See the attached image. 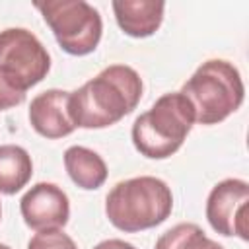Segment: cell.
I'll return each mask as SVG.
<instances>
[{
	"label": "cell",
	"mask_w": 249,
	"mask_h": 249,
	"mask_svg": "<svg viewBox=\"0 0 249 249\" xmlns=\"http://www.w3.org/2000/svg\"><path fill=\"white\" fill-rule=\"evenodd\" d=\"M142 97V78L126 64H111L68 97L74 126L105 128L132 113Z\"/></svg>",
	"instance_id": "obj_1"
},
{
	"label": "cell",
	"mask_w": 249,
	"mask_h": 249,
	"mask_svg": "<svg viewBox=\"0 0 249 249\" xmlns=\"http://www.w3.org/2000/svg\"><path fill=\"white\" fill-rule=\"evenodd\" d=\"M173 208V195L165 181L140 175L119 181L105 198L109 222L126 233L142 231L165 222Z\"/></svg>",
	"instance_id": "obj_2"
},
{
	"label": "cell",
	"mask_w": 249,
	"mask_h": 249,
	"mask_svg": "<svg viewBox=\"0 0 249 249\" xmlns=\"http://www.w3.org/2000/svg\"><path fill=\"white\" fill-rule=\"evenodd\" d=\"M181 93L193 107L195 123L218 124L235 113L245 97L239 70L222 58L202 62L183 84Z\"/></svg>",
	"instance_id": "obj_3"
},
{
	"label": "cell",
	"mask_w": 249,
	"mask_h": 249,
	"mask_svg": "<svg viewBox=\"0 0 249 249\" xmlns=\"http://www.w3.org/2000/svg\"><path fill=\"white\" fill-rule=\"evenodd\" d=\"M195 123L191 103L181 91L163 93L156 103L132 124L134 148L150 160H165L173 156L185 142Z\"/></svg>",
	"instance_id": "obj_4"
},
{
	"label": "cell",
	"mask_w": 249,
	"mask_h": 249,
	"mask_svg": "<svg viewBox=\"0 0 249 249\" xmlns=\"http://www.w3.org/2000/svg\"><path fill=\"white\" fill-rule=\"evenodd\" d=\"M51 27L60 49L72 56H84L97 49L103 33L99 12L84 0H47L35 2Z\"/></svg>",
	"instance_id": "obj_5"
},
{
	"label": "cell",
	"mask_w": 249,
	"mask_h": 249,
	"mask_svg": "<svg viewBox=\"0 0 249 249\" xmlns=\"http://www.w3.org/2000/svg\"><path fill=\"white\" fill-rule=\"evenodd\" d=\"M51 68L43 43L23 27L0 31V74L19 91L37 86Z\"/></svg>",
	"instance_id": "obj_6"
},
{
	"label": "cell",
	"mask_w": 249,
	"mask_h": 249,
	"mask_svg": "<svg viewBox=\"0 0 249 249\" xmlns=\"http://www.w3.org/2000/svg\"><path fill=\"white\" fill-rule=\"evenodd\" d=\"M247 202L249 185L243 179H224L206 198V220L220 235H237L247 241Z\"/></svg>",
	"instance_id": "obj_7"
},
{
	"label": "cell",
	"mask_w": 249,
	"mask_h": 249,
	"mask_svg": "<svg viewBox=\"0 0 249 249\" xmlns=\"http://www.w3.org/2000/svg\"><path fill=\"white\" fill-rule=\"evenodd\" d=\"M19 212L23 222L31 230L64 228L70 218V202L66 193L54 183L33 185L19 200Z\"/></svg>",
	"instance_id": "obj_8"
},
{
	"label": "cell",
	"mask_w": 249,
	"mask_h": 249,
	"mask_svg": "<svg viewBox=\"0 0 249 249\" xmlns=\"http://www.w3.org/2000/svg\"><path fill=\"white\" fill-rule=\"evenodd\" d=\"M70 91L47 89L31 99L29 123L33 130L45 138H62L74 132V123L68 115Z\"/></svg>",
	"instance_id": "obj_9"
},
{
	"label": "cell",
	"mask_w": 249,
	"mask_h": 249,
	"mask_svg": "<svg viewBox=\"0 0 249 249\" xmlns=\"http://www.w3.org/2000/svg\"><path fill=\"white\" fill-rule=\"evenodd\" d=\"M115 19L119 27L136 39L154 35L163 21V2L154 0H115L113 4Z\"/></svg>",
	"instance_id": "obj_10"
},
{
	"label": "cell",
	"mask_w": 249,
	"mask_h": 249,
	"mask_svg": "<svg viewBox=\"0 0 249 249\" xmlns=\"http://www.w3.org/2000/svg\"><path fill=\"white\" fill-rule=\"evenodd\" d=\"M64 167L70 179L86 191L99 189L107 179V165L103 158L84 146H70L64 152Z\"/></svg>",
	"instance_id": "obj_11"
},
{
	"label": "cell",
	"mask_w": 249,
	"mask_h": 249,
	"mask_svg": "<svg viewBox=\"0 0 249 249\" xmlns=\"http://www.w3.org/2000/svg\"><path fill=\"white\" fill-rule=\"evenodd\" d=\"M33 175V161L25 148L16 144L0 146V193L16 195Z\"/></svg>",
	"instance_id": "obj_12"
},
{
	"label": "cell",
	"mask_w": 249,
	"mask_h": 249,
	"mask_svg": "<svg viewBox=\"0 0 249 249\" xmlns=\"http://www.w3.org/2000/svg\"><path fill=\"white\" fill-rule=\"evenodd\" d=\"M154 249H224L218 241L210 239L200 226L183 222L161 233Z\"/></svg>",
	"instance_id": "obj_13"
},
{
	"label": "cell",
	"mask_w": 249,
	"mask_h": 249,
	"mask_svg": "<svg viewBox=\"0 0 249 249\" xmlns=\"http://www.w3.org/2000/svg\"><path fill=\"white\" fill-rule=\"evenodd\" d=\"M27 249H78V247L68 233H64L60 228H53V230L37 231L29 239Z\"/></svg>",
	"instance_id": "obj_14"
},
{
	"label": "cell",
	"mask_w": 249,
	"mask_h": 249,
	"mask_svg": "<svg viewBox=\"0 0 249 249\" xmlns=\"http://www.w3.org/2000/svg\"><path fill=\"white\" fill-rule=\"evenodd\" d=\"M25 101V91H19L18 88H14L2 74H0V111L12 109L19 103Z\"/></svg>",
	"instance_id": "obj_15"
},
{
	"label": "cell",
	"mask_w": 249,
	"mask_h": 249,
	"mask_svg": "<svg viewBox=\"0 0 249 249\" xmlns=\"http://www.w3.org/2000/svg\"><path fill=\"white\" fill-rule=\"evenodd\" d=\"M93 249H136V247L123 239H105V241L97 243Z\"/></svg>",
	"instance_id": "obj_16"
},
{
	"label": "cell",
	"mask_w": 249,
	"mask_h": 249,
	"mask_svg": "<svg viewBox=\"0 0 249 249\" xmlns=\"http://www.w3.org/2000/svg\"><path fill=\"white\" fill-rule=\"evenodd\" d=\"M0 249H10L8 245H4V243H0Z\"/></svg>",
	"instance_id": "obj_17"
},
{
	"label": "cell",
	"mask_w": 249,
	"mask_h": 249,
	"mask_svg": "<svg viewBox=\"0 0 249 249\" xmlns=\"http://www.w3.org/2000/svg\"><path fill=\"white\" fill-rule=\"evenodd\" d=\"M0 216H2V204H0Z\"/></svg>",
	"instance_id": "obj_18"
}]
</instances>
